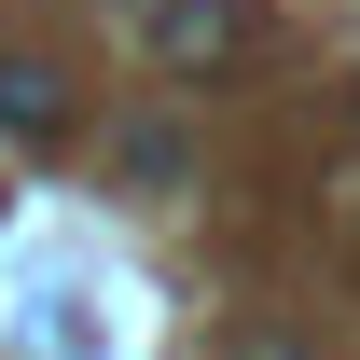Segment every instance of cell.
I'll list each match as a JSON object with an SVG mask.
<instances>
[{
    "label": "cell",
    "mask_w": 360,
    "mask_h": 360,
    "mask_svg": "<svg viewBox=\"0 0 360 360\" xmlns=\"http://www.w3.org/2000/svg\"><path fill=\"white\" fill-rule=\"evenodd\" d=\"M153 42H167L180 70H208V56L250 42V0H167V28H153Z\"/></svg>",
    "instance_id": "cell-1"
},
{
    "label": "cell",
    "mask_w": 360,
    "mask_h": 360,
    "mask_svg": "<svg viewBox=\"0 0 360 360\" xmlns=\"http://www.w3.org/2000/svg\"><path fill=\"white\" fill-rule=\"evenodd\" d=\"M0 125H14V139H56V125H70V97H56L42 56H0Z\"/></svg>",
    "instance_id": "cell-2"
}]
</instances>
